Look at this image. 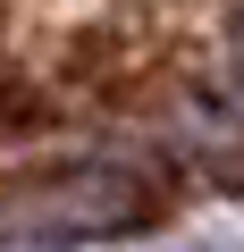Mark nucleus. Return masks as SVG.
Listing matches in <instances>:
<instances>
[{
    "instance_id": "nucleus-1",
    "label": "nucleus",
    "mask_w": 244,
    "mask_h": 252,
    "mask_svg": "<svg viewBox=\"0 0 244 252\" xmlns=\"http://www.w3.org/2000/svg\"><path fill=\"white\" fill-rule=\"evenodd\" d=\"M185 252H227V244H185Z\"/></svg>"
}]
</instances>
